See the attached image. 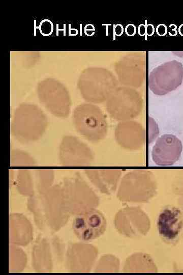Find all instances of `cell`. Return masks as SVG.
<instances>
[{
	"mask_svg": "<svg viewBox=\"0 0 183 275\" xmlns=\"http://www.w3.org/2000/svg\"><path fill=\"white\" fill-rule=\"evenodd\" d=\"M37 94L42 104L56 117L66 118L71 112V99L65 86L53 78L41 81L37 86Z\"/></svg>",
	"mask_w": 183,
	"mask_h": 275,
	"instance_id": "cell-4",
	"label": "cell"
},
{
	"mask_svg": "<svg viewBox=\"0 0 183 275\" xmlns=\"http://www.w3.org/2000/svg\"><path fill=\"white\" fill-rule=\"evenodd\" d=\"M114 32L116 36H121L124 33L123 26L121 24L115 25L114 27Z\"/></svg>",
	"mask_w": 183,
	"mask_h": 275,
	"instance_id": "cell-19",
	"label": "cell"
},
{
	"mask_svg": "<svg viewBox=\"0 0 183 275\" xmlns=\"http://www.w3.org/2000/svg\"><path fill=\"white\" fill-rule=\"evenodd\" d=\"M142 100L135 90L127 87L116 88L107 100L109 115L120 122L132 119L140 114Z\"/></svg>",
	"mask_w": 183,
	"mask_h": 275,
	"instance_id": "cell-5",
	"label": "cell"
},
{
	"mask_svg": "<svg viewBox=\"0 0 183 275\" xmlns=\"http://www.w3.org/2000/svg\"><path fill=\"white\" fill-rule=\"evenodd\" d=\"M156 184L152 174L144 170L134 171L123 179L119 193L126 197H147L154 193Z\"/></svg>",
	"mask_w": 183,
	"mask_h": 275,
	"instance_id": "cell-9",
	"label": "cell"
},
{
	"mask_svg": "<svg viewBox=\"0 0 183 275\" xmlns=\"http://www.w3.org/2000/svg\"><path fill=\"white\" fill-rule=\"evenodd\" d=\"M114 138L122 148L130 150L140 149L145 141V131L143 126L134 121L118 123L114 130Z\"/></svg>",
	"mask_w": 183,
	"mask_h": 275,
	"instance_id": "cell-11",
	"label": "cell"
},
{
	"mask_svg": "<svg viewBox=\"0 0 183 275\" xmlns=\"http://www.w3.org/2000/svg\"><path fill=\"white\" fill-rule=\"evenodd\" d=\"M59 157L64 165H84L92 162L94 153L85 143L74 135H65L59 147Z\"/></svg>",
	"mask_w": 183,
	"mask_h": 275,
	"instance_id": "cell-8",
	"label": "cell"
},
{
	"mask_svg": "<svg viewBox=\"0 0 183 275\" xmlns=\"http://www.w3.org/2000/svg\"><path fill=\"white\" fill-rule=\"evenodd\" d=\"M183 65L176 60L154 68L148 77V88L155 95L162 96L175 90L182 83Z\"/></svg>",
	"mask_w": 183,
	"mask_h": 275,
	"instance_id": "cell-6",
	"label": "cell"
},
{
	"mask_svg": "<svg viewBox=\"0 0 183 275\" xmlns=\"http://www.w3.org/2000/svg\"><path fill=\"white\" fill-rule=\"evenodd\" d=\"M136 27L132 24L129 23L127 24L125 28V33L129 36H133L136 33Z\"/></svg>",
	"mask_w": 183,
	"mask_h": 275,
	"instance_id": "cell-17",
	"label": "cell"
},
{
	"mask_svg": "<svg viewBox=\"0 0 183 275\" xmlns=\"http://www.w3.org/2000/svg\"><path fill=\"white\" fill-rule=\"evenodd\" d=\"M155 33V27L151 24L148 23L146 26V34L148 36H151Z\"/></svg>",
	"mask_w": 183,
	"mask_h": 275,
	"instance_id": "cell-20",
	"label": "cell"
},
{
	"mask_svg": "<svg viewBox=\"0 0 183 275\" xmlns=\"http://www.w3.org/2000/svg\"><path fill=\"white\" fill-rule=\"evenodd\" d=\"M156 31L159 36H163L167 33V28L165 24L161 23L157 26Z\"/></svg>",
	"mask_w": 183,
	"mask_h": 275,
	"instance_id": "cell-18",
	"label": "cell"
},
{
	"mask_svg": "<svg viewBox=\"0 0 183 275\" xmlns=\"http://www.w3.org/2000/svg\"><path fill=\"white\" fill-rule=\"evenodd\" d=\"M157 228L160 235L167 241L176 239L183 228V219L179 209L168 206L160 212L157 220Z\"/></svg>",
	"mask_w": 183,
	"mask_h": 275,
	"instance_id": "cell-12",
	"label": "cell"
},
{
	"mask_svg": "<svg viewBox=\"0 0 183 275\" xmlns=\"http://www.w3.org/2000/svg\"><path fill=\"white\" fill-rule=\"evenodd\" d=\"M149 142H151L152 139H154L156 138V136L158 134L159 130H158L157 125L156 124V122L150 117L149 118Z\"/></svg>",
	"mask_w": 183,
	"mask_h": 275,
	"instance_id": "cell-16",
	"label": "cell"
},
{
	"mask_svg": "<svg viewBox=\"0 0 183 275\" xmlns=\"http://www.w3.org/2000/svg\"><path fill=\"white\" fill-rule=\"evenodd\" d=\"M11 158L12 163L14 164H33L34 163L33 157L21 149H13Z\"/></svg>",
	"mask_w": 183,
	"mask_h": 275,
	"instance_id": "cell-14",
	"label": "cell"
},
{
	"mask_svg": "<svg viewBox=\"0 0 183 275\" xmlns=\"http://www.w3.org/2000/svg\"><path fill=\"white\" fill-rule=\"evenodd\" d=\"M48 124L46 116L39 106L32 103H23L14 113L11 131L17 140L29 143L41 138Z\"/></svg>",
	"mask_w": 183,
	"mask_h": 275,
	"instance_id": "cell-1",
	"label": "cell"
},
{
	"mask_svg": "<svg viewBox=\"0 0 183 275\" xmlns=\"http://www.w3.org/2000/svg\"><path fill=\"white\" fill-rule=\"evenodd\" d=\"M73 121L77 131L87 140L98 143L107 135L108 124L101 108L92 103H82L73 112Z\"/></svg>",
	"mask_w": 183,
	"mask_h": 275,
	"instance_id": "cell-3",
	"label": "cell"
},
{
	"mask_svg": "<svg viewBox=\"0 0 183 275\" xmlns=\"http://www.w3.org/2000/svg\"><path fill=\"white\" fill-rule=\"evenodd\" d=\"M53 29V26L51 21L44 20L40 24V32L44 35H50Z\"/></svg>",
	"mask_w": 183,
	"mask_h": 275,
	"instance_id": "cell-15",
	"label": "cell"
},
{
	"mask_svg": "<svg viewBox=\"0 0 183 275\" xmlns=\"http://www.w3.org/2000/svg\"><path fill=\"white\" fill-rule=\"evenodd\" d=\"M138 33L141 36H144L146 34V26L144 24L141 23L139 25Z\"/></svg>",
	"mask_w": 183,
	"mask_h": 275,
	"instance_id": "cell-21",
	"label": "cell"
},
{
	"mask_svg": "<svg viewBox=\"0 0 183 275\" xmlns=\"http://www.w3.org/2000/svg\"><path fill=\"white\" fill-rule=\"evenodd\" d=\"M116 85L115 78L110 72L96 68L83 70L78 82L82 97L88 102L96 103L107 100Z\"/></svg>",
	"mask_w": 183,
	"mask_h": 275,
	"instance_id": "cell-2",
	"label": "cell"
},
{
	"mask_svg": "<svg viewBox=\"0 0 183 275\" xmlns=\"http://www.w3.org/2000/svg\"><path fill=\"white\" fill-rule=\"evenodd\" d=\"M106 225L103 214L98 210L92 209L76 216L72 228L79 239L89 241L101 236L105 231Z\"/></svg>",
	"mask_w": 183,
	"mask_h": 275,
	"instance_id": "cell-7",
	"label": "cell"
},
{
	"mask_svg": "<svg viewBox=\"0 0 183 275\" xmlns=\"http://www.w3.org/2000/svg\"><path fill=\"white\" fill-rule=\"evenodd\" d=\"M87 174L98 187L102 190L108 191L115 187L120 172L118 170L89 171Z\"/></svg>",
	"mask_w": 183,
	"mask_h": 275,
	"instance_id": "cell-13",
	"label": "cell"
},
{
	"mask_svg": "<svg viewBox=\"0 0 183 275\" xmlns=\"http://www.w3.org/2000/svg\"><path fill=\"white\" fill-rule=\"evenodd\" d=\"M181 26L183 28V25H181ZM181 28V27H180ZM179 32H180V34L182 35H183V29L182 28H180V30H179Z\"/></svg>",
	"mask_w": 183,
	"mask_h": 275,
	"instance_id": "cell-22",
	"label": "cell"
},
{
	"mask_svg": "<svg viewBox=\"0 0 183 275\" xmlns=\"http://www.w3.org/2000/svg\"><path fill=\"white\" fill-rule=\"evenodd\" d=\"M182 151L181 141L172 134H164L156 141L151 151L154 162L158 166H170L180 158Z\"/></svg>",
	"mask_w": 183,
	"mask_h": 275,
	"instance_id": "cell-10",
	"label": "cell"
}]
</instances>
